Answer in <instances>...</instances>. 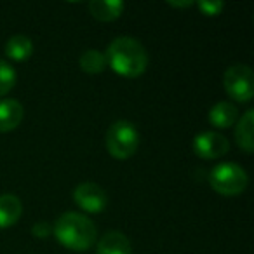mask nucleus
Wrapping results in <instances>:
<instances>
[{
    "mask_svg": "<svg viewBox=\"0 0 254 254\" xmlns=\"http://www.w3.org/2000/svg\"><path fill=\"white\" fill-rule=\"evenodd\" d=\"M73 200L82 211L89 212V214L103 212L106 209V204H108L106 191L92 181H84V183L75 187Z\"/></svg>",
    "mask_w": 254,
    "mask_h": 254,
    "instance_id": "nucleus-6",
    "label": "nucleus"
},
{
    "mask_svg": "<svg viewBox=\"0 0 254 254\" xmlns=\"http://www.w3.org/2000/svg\"><path fill=\"white\" fill-rule=\"evenodd\" d=\"M106 63L115 73L136 78L148 68V53L139 40L132 37H117L110 42L105 53Z\"/></svg>",
    "mask_w": 254,
    "mask_h": 254,
    "instance_id": "nucleus-1",
    "label": "nucleus"
},
{
    "mask_svg": "<svg viewBox=\"0 0 254 254\" xmlns=\"http://www.w3.org/2000/svg\"><path fill=\"white\" fill-rule=\"evenodd\" d=\"M4 53L12 61H26L33 53V42L26 35H12L5 42Z\"/></svg>",
    "mask_w": 254,
    "mask_h": 254,
    "instance_id": "nucleus-14",
    "label": "nucleus"
},
{
    "mask_svg": "<svg viewBox=\"0 0 254 254\" xmlns=\"http://www.w3.org/2000/svg\"><path fill=\"white\" fill-rule=\"evenodd\" d=\"M87 7L92 18H96L98 21L108 23L119 19L126 5L120 0H92V2H89Z\"/></svg>",
    "mask_w": 254,
    "mask_h": 254,
    "instance_id": "nucleus-12",
    "label": "nucleus"
},
{
    "mask_svg": "<svg viewBox=\"0 0 254 254\" xmlns=\"http://www.w3.org/2000/svg\"><path fill=\"white\" fill-rule=\"evenodd\" d=\"M230 150L228 139L216 131H204L193 138V152L204 160L219 159Z\"/></svg>",
    "mask_w": 254,
    "mask_h": 254,
    "instance_id": "nucleus-7",
    "label": "nucleus"
},
{
    "mask_svg": "<svg viewBox=\"0 0 254 254\" xmlns=\"http://www.w3.org/2000/svg\"><path fill=\"white\" fill-rule=\"evenodd\" d=\"M23 212V204L16 195H0V228H11L18 223Z\"/></svg>",
    "mask_w": 254,
    "mask_h": 254,
    "instance_id": "nucleus-13",
    "label": "nucleus"
},
{
    "mask_svg": "<svg viewBox=\"0 0 254 254\" xmlns=\"http://www.w3.org/2000/svg\"><path fill=\"white\" fill-rule=\"evenodd\" d=\"M139 146V132L129 120H117L106 132V150L113 159H131Z\"/></svg>",
    "mask_w": 254,
    "mask_h": 254,
    "instance_id": "nucleus-3",
    "label": "nucleus"
},
{
    "mask_svg": "<svg viewBox=\"0 0 254 254\" xmlns=\"http://www.w3.org/2000/svg\"><path fill=\"white\" fill-rule=\"evenodd\" d=\"M235 126V141L239 145L240 150H244L246 153H253L254 150V110H247Z\"/></svg>",
    "mask_w": 254,
    "mask_h": 254,
    "instance_id": "nucleus-10",
    "label": "nucleus"
},
{
    "mask_svg": "<svg viewBox=\"0 0 254 254\" xmlns=\"http://www.w3.org/2000/svg\"><path fill=\"white\" fill-rule=\"evenodd\" d=\"M32 233L37 237V239H46L53 233V226L47 221H37L35 225L32 226Z\"/></svg>",
    "mask_w": 254,
    "mask_h": 254,
    "instance_id": "nucleus-18",
    "label": "nucleus"
},
{
    "mask_svg": "<svg viewBox=\"0 0 254 254\" xmlns=\"http://www.w3.org/2000/svg\"><path fill=\"white\" fill-rule=\"evenodd\" d=\"M25 110L16 99H2L0 101V132L14 131L21 124Z\"/></svg>",
    "mask_w": 254,
    "mask_h": 254,
    "instance_id": "nucleus-8",
    "label": "nucleus"
},
{
    "mask_svg": "<svg viewBox=\"0 0 254 254\" xmlns=\"http://www.w3.org/2000/svg\"><path fill=\"white\" fill-rule=\"evenodd\" d=\"M223 85L230 98L247 103L254 96V75L247 64H233L223 75Z\"/></svg>",
    "mask_w": 254,
    "mask_h": 254,
    "instance_id": "nucleus-5",
    "label": "nucleus"
},
{
    "mask_svg": "<svg viewBox=\"0 0 254 254\" xmlns=\"http://www.w3.org/2000/svg\"><path fill=\"white\" fill-rule=\"evenodd\" d=\"M16 85V71L7 61L0 60V98L12 91Z\"/></svg>",
    "mask_w": 254,
    "mask_h": 254,
    "instance_id": "nucleus-16",
    "label": "nucleus"
},
{
    "mask_svg": "<svg viewBox=\"0 0 254 254\" xmlns=\"http://www.w3.org/2000/svg\"><path fill=\"white\" fill-rule=\"evenodd\" d=\"M53 235L56 240L64 246L66 249L77 251H87L92 247L98 239V230L96 225L80 212H64L54 221Z\"/></svg>",
    "mask_w": 254,
    "mask_h": 254,
    "instance_id": "nucleus-2",
    "label": "nucleus"
},
{
    "mask_svg": "<svg viewBox=\"0 0 254 254\" xmlns=\"http://www.w3.org/2000/svg\"><path fill=\"white\" fill-rule=\"evenodd\" d=\"M80 68L89 75H98V73H103L105 68L108 66L106 63V56L105 53L101 51H96V49H89V51H84L80 54Z\"/></svg>",
    "mask_w": 254,
    "mask_h": 254,
    "instance_id": "nucleus-15",
    "label": "nucleus"
},
{
    "mask_svg": "<svg viewBox=\"0 0 254 254\" xmlns=\"http://www.w3.org/2000/svg\"><path fill=\"white\" fill-rule=\"evenodd\" d=\"M209 122L218 129H228L239 120V110L233 103L219 101L209 110Z\"/></svg>",
    "mask_w": 254,
    "mask_h": 254,
    "instance_id": "nucleus-11",
    "label": "nucleus"
},
{
    "mask_svg": "<svg viewBox=\"0 0 254 254\" xmlns=\"http://www.w3.org/2000/svg\"><path fill=\"white\" fill-rule=\"evenodd\" d=\"M209 183L212 190L225 197H235L240 195L247 188L249 176L246 169L235 162H221L212 167L209 173Z\"/></svg>",
    "mask_w": 254,
    "mask_h": 254,
    "instance_id": "nucleus-4",
    "label": "nucleus"
},
{
    "mask_svg": "<svg viewBox=\"0 0 254 254\" xmlns=\"http://www.w3.org/2000/svg\"><path fill=\"white\" fill-rule=\"evenodd\" d=\"M197 5L202 14L205 16H218L225 9V4L221 0H200V2H197Z\"/></svg>",
    "mask_w": 254,
    "mask_h": 254,
    "instance_id": "nucleus-17",
    "label": "nucleus"
},
{
    "mask_svg": "<svg viewBox=\"0 0 254 254\" xmlns=\"http://www.w3.org/2000/svg\"><path fill=\"white\" fill-rule=\"evenodd\" d=\"M167 5H171V7L185 9V7H191V5H193V2H191V0H169V2H167Z\"/></svg>",
    "mask_w": 254,
    "mask_h": 254,
    "instance_id": "nucleus-19",
    "label": "nucleus"
},
{
    "mask_svg": "<svg viewBox=\"0 0 254 254\" xmlns=\"http://www.w3.org/2000/svg\"><path fill=\"white\" fill-rule=\"evenodd\" d=\"M131 242L124 235L122 232H106L105 235L99 239L98 247H96V254H131Z\"/></svg>",
    "mask_w": 254,
    "mask_h": 254,
    "instance_id": "nucleus-9",
    "label": "nucleus"
}]
</instances>
